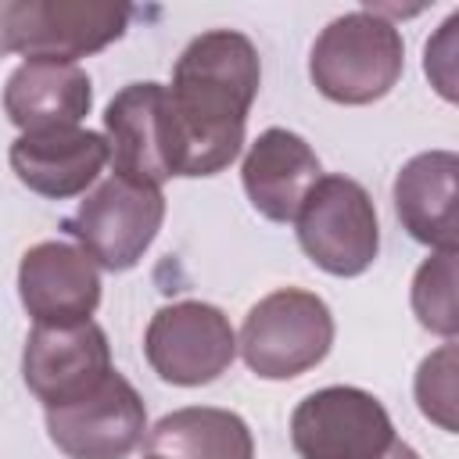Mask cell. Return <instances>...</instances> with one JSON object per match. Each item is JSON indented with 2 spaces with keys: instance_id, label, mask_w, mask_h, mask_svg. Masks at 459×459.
<instances>
[{
  "instance_id": "20",
  "label": "cell",
  "mask_w": 459,
  "mask_h": 459,
  "mask_svg": "<svg viewBox=\"0 0 459 459\" xmlns=\"http://www.w3.org/2000/svg\"><path fill=\"white\" fill-rule=\"evenodd\" d=\"M455 29H459V11L445 18V25L437 29V36L427 43L423 50V72L430 75L434 90L445 100H455Z\"/></svg>"
},
{
  "instance_id": "8",
  "label": "cell",
  "mask_w": 459,
  "mask_h": 459,
  "mask_svg": "<svg viewBox=\"0 0 459 459\" xmlns=\"http://www.w3.org/2000/svg\"><path fill=\"white\" fill-rule=\"evenodd\" d=\"M143 355L165 384L201 387L233 366L237 333L222 308L208 301H172L151 316Z\"/></svg>"
},
{
  "instance_id": "1",
  "label": "cell",
  "mask_w": 459,
  "mask_h": 459,
  "mask_svg": "<svg viewBox=\"0 0 459 459\" xmlns=\"http://www.w3.org/2000/svg\"><path fill=\"white\" fill-rule=\"evenodd\" d=\"M258 86L262 61L244 32L208 29L183 47L165 86L172 176H215L240 154Z\"/></svg>"
},
{
  "instance_id": "17",
  "label": "cell",
  "mask_w": 459,
  "mask_h": 459,
  "mask_svg": "<svg viewBox=\"0 0 459 459\" xmlns=\"http://www.w3.org/2000/svg\"><path fill=\"white\" fill-rule=\"evenodd\" d=\"M147 455L161 459H255L244 416L212 405H186L161 416L147 434Z\"/></svg>"
},
{
  "instance_id": "14",
  "label": "cell",
  "mask_w": 459,
  "mask_h": 459,
  "mask_svg": "<svg viewBox=\"0 0 459 459\" xmlns=\"http://www.w3.org/2000/svg\"><path fill=\"white\" fill-rule=\"evenodd\" d=\"M319 176L323 169L308 140L280 126L262 129L240 165L244 194L251 208L269 222H294Z\"/></svg>"
},
{
  "instance_id": "2",
  "label": "cell",
  "mask_w": 459,
  "mask_h": 459,
  "mask_svg": "<svg viewBox=\"0 0 459 459\" xmlns=\"http://www.w3.org/2000/svg\"><path fill=\"white\" fill-rule=\"evenodd\" d=\"M405 68V43L394 22L373 7L333 18L312 43V86L333 104H373L394 90Z\"/></svg>"
},
{
  "instance_id": "6",
  "label": "cell",
  "mask_w": 459,
  "mask_h": 459,
  "mask_svg": "<svg viewBox=\"0 0 459 459\" xmlns=\"http://www.w3.org/2000/svg\"><path fill=\"white\" fill-rule=\"evenodd\" d=\"M298 244L330 276H362L380 251L373 197L348 176H319L294 215Z\"/></svg>"
},
{
  "instance_id": "4",
  "label": "cell",
  "mask_w": 459,
  "mask_h": 459,
  "mask_svg": "<svg viewBox=\"0 0 459 459\" xmlns=\"http://www.w3.org/2000/svg\"><path fill=\"white\" fill-rule=\"evenodd\" d=\"M129 14L115 0H11L0 4V54L75 65L122 39Z\"/></svg>"
},
{
  "instance_id": "15",
  "label": "cell",
  "mask_w": 459,
  "mask_h": 459,
  "mask_svg": "<svg viewBox=\"0 0 459 459\" xmlns=\"http://www.w3.org/2000/svg\"><path fill=\"white\" fill-rule=\"evenodd\" d=\"M455 176L459 158L452 151H423L394 176V212L402 230L430 251H455Z\"/></svg>"
},
{
  "instance_id": "11",
  "label": "cell",
  "mask_w": 459,
  "mask_h": 459,
  "mask_svg": "<svg viewBox=\"0 0 459 459\" xmlns=\"http://www.w3.org/2000/svg\"><path fill=\"white\" fill-rule=\"evenodd\" d=\"M18 298L36 326L86 323L100 305V269L75 244L39 240L22 255Z\"/></svg>"
},
{
  "instance_id": "7",
  "label": "cell",
  "mask_w": 459,
  "mask_h": 459,
  "mask_svg": "<svg viewBox=\"0 0 459 459\" xmlns=\"http://www.w3.org/2000/svg\"><path fill=\"white\" fill-rule=\"evenodd\" d=\"M394 441L384 402L362 387H319L290 412V445L301 459H384Z\"/></svg>"
},
{
  "instance_id": "21",
  "label": "cell",
  "mask_w": 459,
  "mask_h": 459,
  "mask_svg": "<svg viewBox=\"0 0 459 459\" xmlns=\"http://www.w3.org/2000/svg\"><path fill=\"white\" fill-rule=\"evenodd\" d=\"M384 459H420V455H416V448H409L405 441H394V445L384 452Z\"/></svg>"
},
{
  "instance_id": "16",
  "label": "cell",
  "mask_w": 459,
  "mask_h": 459,
  "mask_svg": "<svg viewBox=\"0 0 459 459\" xmlns=\"http://www.w3.org/2000/svg\"><path fill=\"white\" fill-rule=\"evenodd\" d=\"M93 82L79 65L65 61H22L4 82V115L22 129L79 126L90 115Z\"/></svg>"
},
{
  "instance_id": "9",
  "label": "cell",
  "mask_w": 459,
  "mask_h": 459,
  "mask_svg": "<svg viewBox=\"0 0 459 459\" xmlns=\"http://www.w3.org/2000/svg\"><path fill=\"white\" fill-rule=\"evenodd\" d=\"M147 430L140 391L111 369L93 391L47 409V434L68 459H126Z\"/></svg>"
},
{
  "instance_id": "3",
  "label": "cell",
  "mask_w": 459,
  "mask_h": 459,
  "mask_svg": "<svg viewBox=\"0 0 459 459\" xmlns=\"http://www.w3.org/2000/svg\"><path fill=\"white\" fill-rule=\"evenodd\" d=\"M333 348L330 305L301 287L265 294L240 326L237 351L262 380H294L316 369Z\"/></svg>"
},
{
  "instance_id": "5",
  "label": "cell",
  "mask_w": 459,
  "mask_h": 459,
  "mask_svg": "<svg viewBox=\"0 0 459 459\" xmlns=\"http://www.w3.org/2000/svg\"><path fill=\"white\" fill-rule=\"evenodd\" d=\"M161 222H165L161 186L136 183V179L111 172L93 190H86V197L61 222V230L97 265L111 273H126L154 244Z\"/></svg>"
},
{
  "instance_id": "13",
  "label": "cell",
  "mask_w": 459,
  "mask_h": 459,
  "mask_svg": "<svg viewBox=\"0 0 459 459\" xmlns=\"http://www.w3.org/2000/svg\"><path fill=\"white\" fill-rule=\"evenodd\" d=\"M7 158L14 176L32 194L65 201L93 186V179L108 165V140L104 133H93L82 126L36 129V133H22L11 143Z\"/></svg>"
},
{
  "instance_id": "19",
  "label": "cell",
  "mask_w": 459,
  "mask_h": 459,
  "mask_svg": "<svg viewBox=\"0 0 459 459\" xmlns=\"http://www.w3.org/2000/svg\"><path fill=\"white\" fill-rule=\"evenodd\" d=\"M416 405L441 430H455V344H441L416 369Z\"/></svg>"
},
{
  "instance_id": "22",
  "label": "cell",
  "mask_w": 459,
  "mask_h": 459,
  "mask_svg": "<svg viewBox=\"0 0 459 459\" xmlns=\"http://www.w3.org/2000/svg\"><path fill=\"white\" fill-rule=\"evenodd\" d=\"M147 459H161V455H147Z\"/></svg>"
},
{
  "instance_id": "10",
  "label": "cell",
  "mask_w": 459,
  "mask_h": 459,
  "mask_svg": "<svg viewBox=\"0 0 459 459\" xmlns=\"http://www.w3.org/2000/svg\"><path fill=\"white\" fill-rule=\"evenodd\" d=\"M111 373L108 333L86 319L72 326H32L22 348V380L43 409L93 391Z\"/></svg>"
},
{
  "instance_id": "18",
  "label": "cell",
  "mask_w": 459,
  "mask_h": 459,
  "mask_svg": "<svg viewBox=\"0 0 459 459\" xmlns=\"http://www.w3.org/2000/svg\"><path fill=\"white\" fill-rule=\"evenodd\" d=\"M412 312L423 330L452 341L459 333L455 251H434L412 276Z\"/></svg>"
},
{
  "instance_id": "12",
  "label": "cell",
  "mask_w": 459,
  "mask_h": 459,
  "mask_svg": "<svg viewBox=\"0 0 459 459\" xmlns=\"http://www.w3.org/2000/svg\"><path fill=\"white\" fill-rule=\"evenodd\" d=\"M104 140L115 176L161 186L172 179L169 169V133H165V86L129 82L104 108Z\"/></svg>"
}]
</instances>
